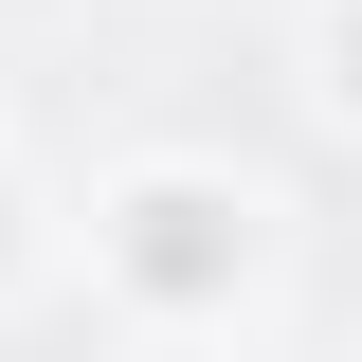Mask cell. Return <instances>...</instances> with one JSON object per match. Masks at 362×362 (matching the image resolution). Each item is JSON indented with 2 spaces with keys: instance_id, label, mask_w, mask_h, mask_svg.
<instances>
[{
  "instance_id": "6da1fadb",
  "label": "cell",
  "mask_w": 362,
  "mask_h": 362,
  "mask_svg": "<svg viewBox=\"0 0 362 362\" xmlns=\"http://www.w3.org/2000/svg\"><path fill=\"white\" fill-rule=\"evenodd\" d=\"M90 272H109V308H145V326H218L272 272V181H235V163H127L109 218H90Z\"/></svg>"
},
{
  "instance_id": "7a4b0ae2",
  "label": "cell",
  "mask_w": 362,
  "mask_h": 362,
  "mask_svg": "<svg viewBox=\"0 0 362 362\" xmlns=\"http://www.w3.org/2000/svg\"><path fill=\"white\" fill-rule=\"evenodd\" d=\"M308 73H326V109L362 127V0H326V37H308Z\"/></svg>"
},
{
  "instance_id": "3957f363",
  "label": "cell",
  "mask_w": 362,
  "mask_h": 362,
  "mask_svg": "<svg viewBox=\"0 0 362 362\" xmlns=\"http://www.w3.org/2000/svg\"><path fill=\"white\" fill-rule=\"evenodd\" d=\"M37 272V199H18V163H0V290Z\"/></svg>"
}]
</instances>
